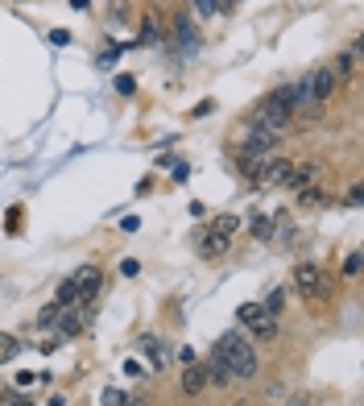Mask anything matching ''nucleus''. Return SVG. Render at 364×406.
Returning a JSON list of instances; mask_svg holds the SVG:
<instances>
[{
    "label": "nucleus",
    "instance_id": "f257e3e1",
    "mask_svg": "<svg viewBox=\"0 0 364 406\" xmlns=\"http://www.w3.org/2000/svg\"><path fill=\"white\" fill-rule=\"evenodd\" d=\"M215 353L224 357V365H228V373H232V382L240 378V382H253L257 378V353L249 349V340L245 336H236V332H224L220 340H215Z\"/></svg>",
    "mask_w": 364,
    "mask_h": 406
},
{
    "label": "nucleus",
    "instance_id": "f03ea898",
    "mask_svg": "<svg viewBox=\"0 0 364 406\" xmlns=\"http://www.w3.org/2000/svg\"><path fill=\"white\" fill-rule=\"evenodd\" d=\"M290 116H294V95H290V87H278L269 100H261V104L253 108V124L265 129V133H282V129L290 124Z\"/></svg>",
    "mask_w": 364,
    "mask_h": 406
},
{
    "label": "nucleus",
    "instance_id": "7ed1b4c3",
    "mask_svg": "<svg viewBox=\"0 0 364 406\" xmlns=\"http://www.w3.org/2000/svg\"><path fill=\"white\" fill-rule=\"evenodd\" d=\"M278 133H265V129H253L249 137H245V145H240V158H253V162H269L274 158V149H278Z\"/></svg>",
    "mask_w": 364,
    "mask_h": 406
},
{
    "label": "nucleus",
    "instance_id": "20e7f679",
    "mask_svg": "<svg viewBox=\"0 0 364 406\" xmlns=\"http://www.w3.org/2000/svg\"><path fill=\"white\" fill-rule=\"evenodd\" d=\"M294 286L307 295V299H319V295H327V282H323V270L319 266H311V261H303L298 270H294Z\"/></svg>",
    "mask_w": 364,
    "mask_h": 406
},
{
    "label": "nucleus",
    "instance_id": "39448f33",
    "mask_svg": "<svg viewBox=\"0 0 364 406\" xmlns=\"http://www.w3.org/2000/svg\"><path fill=\"white\" fill-rule=\"evenodd\" d=\"M70 282L79 286V299L91 303V299H99V290H104V270H99V266H79Z\"/></svg>",
    "mask_w": 364,
    "mask_h": 406
},
{
    "label": "nucleus",
    "instance_id": "423d86ee",
    "mask_svg": "<svg viewBox=\"0 0 364 406\" xmlns=\"http://www.w3.org/2000/svg\"><path fill=\"white\" fill-rule=\"evenodd\" d=\"M332 91H336V71H332V66L311 71V108L327 104V100H332Z\"/></svg>",
    "mask_w": 364,
    "mask_h": 406
},
{
    "label": "nucleus",
    "instance_id": "0eeeda50",
    "mask_svg": "<svg viewBox=\"0 0 364 406\" xmlns=\"http://www.w3.org/2000/svg\"><path fill=\"white\" fill-rule=\"evenodd\" d=\"M87 320H91V307H62L58 311V320H54V328H58V336H79L83 328H87Z\"/></svg>",
    "mask_w": 364,
    "mask_h": 406
},
{
    "label": "nucleus",
    "instance_id": "6e6552de",
    "mask_svg": "<svg viewBox=\"0 0 364 406\" xmlns=\"http://www.w3.org/2000/svg\"><path fill=\"white\" fill-rule=\"evenodd\" d=\"M290 170H294V162L269 158V162L261 166V183H265V187H286V183H290Z\"/></svg>",
    "mask_w": 364,
    "mask_h": 406
},
{
    "label": "nucleus",
    "instance_id": "1a4fd4ad",
    "mask_svg": "<svg viewBox=\"0 0 364 406\" xmlns=\"http://www.w3.org/2000/svg\"><path fill=\"white\" fill-rule=\"evenodd\" d=\"M319 178H323V166H319V162H298V166L290 170V183H286V187L307 191V187H315Z\"/></svg>",
    "mask_w": 364,
    "mask_h": 406
},
{
    "label": "nucleus",
    "instance_id": "9d476101",
    "mask_svg": "<svg viewBox=\"0 0 364 406\" xmlns=\"http://www.w3.org/2000/svg\"><path fill=\"white\" fill-rule=\"evenodd\" d=\"M203 386H207V369L191 361V369H182V394H186V398H199Z\"/></svg>",
    "mask_w": 364,
    "mask_h": 406
},
{
    "label": "nucleus",
    "instance_id": "9b49d317",
    "mask_svg": "<svg viewBox=\"0 0 364 406\" xmlns=\"http://www.w3.org/2000/svg\"><path fill=\"white\" fill-rule=\"evenodd\" d=\"M207 382H215V386H232V373H228V365H224V357L211 349V357H207Z\"/></svg>",
    "mask_w": 364,
    "mask_h": 406
},
{
    "label": "nucleus",
    "instance_id": "f8f14e48",
    "mask_svg": "<svg viewBox=\"0 0 364 406\" xmlns=\"http://www.w3.org/2000/svg\"><path fill=\"white\" fill-rule=\"evenodd\" d=\"M249 332H253L257 340H274V336H278V315H265V311H261V315L249 324Z\"/></svg>",
    "mask_w": 364,
    "mask_h": 406
},
{
    "label": "nucleus",
    "instance_id": "ddd939ff",
    "mask_svg": "<svg viewBox=\"0 0 364 406\" xmlns=\"http://www.w3.org/2000/svg\"><path fill=\"white\" fill-rule=\"evenodd\" d=\"M137 41H141V46H157V41H162V25H157L153 12L141 17V37H137Z\"/></svg>",
    "mask_w": 364,
    "mask_h": 406
},
{
    "label": "nucleus",
    "instance_id": "4468645a",
    "mask_svg": "<svg viewBox=\"0 0 364 406\" xmlns=\"http://www.w3.org/2000/svg\"><path fill=\"white\" fill-rule=\"evenodd\" d=\"M174 37H178V46H182V50H195V46H199L195 25H191L186 17H174Z\"/></svg>",
    "mask_w": 364,
    "mask_h": 406
},
{
    "label": "nucleus",
    "instance_id": "2eb2a0df",
    "mask_svg": "<svg viewBox=\"0 0 364 406\" xmlns=\"http://www.w3.org/2000/svg\"><path fill=\"white\" fill-rule=\"evenodd\" d=\"M199 253H203V257H220V253H228V237H220V232H203Z\"/></svg>",
    "mask_w": 364,
    "mask_h": 406
},
{
    "label": "nucleus",
    "instance_id": "dca6fc26",
    "mask_svg": "<svg viewBox=\"0 0 364 406\" xmlns=\"http://www.w3.org/2000/svg\"><path fill=\"white\" fill-rule=\"evenodd\" d=\"M54 303H58V307H79V303H83V299H79V286L66 278V282L58 286V299H54Z\"/></svg>",
    "mask_w": 364,
    "mask_h": 406
},
{
    "label": "nucleus",
    "instance_id": "f3484780",
    "mask_svg": "<svg viewBox=\"0 0 364 406\" xmlns=\"http://www.w3.org/2000/svg\"><path fill=\"white\" fill-rule=\"evenodd\" d=\"M298 203H303V207H323L327 195H323L319 187H307V191H298Z\"/></svg>",
    "mask_w": 364,
    "mask_h": 406
},
{
    "label": "nucleus",
    "instance_id": "a211bd4d",
    "mask_svg": "<svg viewBox=\"0 0 364 406\" xmlns=\"http://www.w3.org/2000/svg\"><path fill=\"white\" fill-rule=\"evenodd\" d=\"M282 307H286V290H269V295H265V303H261V311H265V315H278Z\"/></svg>",
    "mask_w": 364,
    "mask_h": 406
},
{
    "label": "nucleus",
    "instance_id": "6ab92c4d",
    "mask_svg": "<svg viewBox=\"0 0 364 406\" xmlns=\"http://www.w3.org/2000/svg\"><path fill=\"white\" fill-rule=\"evenodd\" d=\"M17 353H21V340H17V336H0V365L12 361Z\"/></svg>",
    "mask_w": 364,
    "mask_h": 406
},
{
    "label": "nucleus",
    "instance_id": "aec40b11",
    "mask_svg": "<svg viewBox=\"0 0 364 406\" xmlns=\"http://www.w3.org/2000/svg\"><path fill=\"white\" fill-rule=\"evenodd\" d=\"M356 58H361V41H356L348 54H340V71H344V75H352V71H356Z\"/></svg>",
    "mask_w": 364,
    "mask_h": 406
},
{
    "label": "nucleus",
    "instance_id": "412c9836",
    "mask_svg": "<svg viewBox=\"0 0 364 406\" xmlns=\"http://www.w3.org/2000/svg\"><path fill=\"white\" fill-rule=\"evenodd\" d=\"M236 228H240V220H236V216H220V220H215V228H211V232H220V237H232V232H236Z\"/></svg>",
    "mask_w": 364,
    "mask_h": 406
},
{
    "label": "nucleus",
    "instance_id": "4be33fe9",
    "mask_svg": "<svg viewBox=\"0 0 364 406\" xmlns=\"http://www.w3.org/2000/svg\"><path fill=\"white\" fill-rule=\"evenodd\" d=\"M141 344H145V349H149V357H153V365H166V357H170V353H166V349H162V344H157V340H153V336H145V340H141Z\"/></svg>",
    "mask_w": 364,
    "mask_h": 406
},
{
    "label": "nucleus",
    "instance_id": "5701e85b",
    "mask_svg": "<svg viewBox=\"0 0 364 406\" xmlns=\"http://www.w3.org/2000/svg\"><path fill=\"white\" fill-rule=\"evenodd\" d=\"M257 315H261V303H245V307H240V311H236V320H240V324H245V328H249V324H253V320H257Z\"/></svg>",
    "mask_w": 364,
    "mask_h": 406
},
{
    "label": "nucleus",
    "instance_id": "b1692460",
    "mask_svg": "<svg viewBox=\"0 0 364 406\" xmlns=\"http://www.w3.org/2000/svg\"><path fill=\"white\" fill-rule=\"evenodd\" d=\"M215 12H220V0H195V17L207 21V17H215Z\"/></svg>",
    "mask_w": 364,
    "mask_h": 406
},
{
    "label": "nucleus",
    "instance_id": "393cba45",
    "mask_svg": "<svg viewBox=\"0 0 364 406\" xmlns=\"http://www.w3.org/2000/svg\"><path fill=\"white\" fill-rule=\"evenodd\" d=\"M269 224H274L269 216H253V237H261V241H265V237H269Z\"/></svg>",
    "mask_w": 364,
    "mask_h": 406
},
{
    "label": "nucleus",
    "instance_id": "a878e982",
    "mask_svg": "<svg viewBox=\"0 0 364 406\" xmlns=\"http://www.w3.org/2000/svg\"><path fill=\"white\" fill-rule=\"evenodd\" d=\"M58 311H62L58 303H50V307H41V311H37V324H46V328H50V324L58 320Z\"/></svg>",
    "mask_w": 364,
    "mask_h": 406
},
{
    "label": "nucleus",
    "instance_id": "bb28decb",
    "mask_svg": "<svg viewBox=\"0 0 364 406\" xmlns=\"http://www.w3.org/2000/svg\"><path fill=\"white\" fill-rule=\"evenodd\" d=\"M124 373H128V378H145L149 369H145V365H141L137 357H128V361H124Z\"/></svg>",
    "mask_w": 364,
    "mask_h": 406
},
{
    "label": "nucleus",
    "instance_id": "cd10ccee",
    "mask_svg": "<svg viewBox=\"0 0 364 406\" xmlns=\"http://www.w3.org/2000/svg\"><path fill=\"white\" fill-rule=\"evenodd\" d=\"M99 403H104V406H124L128 398H124L120 390H104V398H99Z\"/></svg>",
    "mask_w": 364,
    "mask_h": 406
},
{
    "label": "nucleus",
    "instance_id": "c85d7f7f",
    "mask_svg": "<svg viewBox=\"0 0 364 406\" xmlns=\"http://www.w3.org/2000/svg\"><path fill=\"white\" fill-rule=\"evenodd\" d=\"M344 274L352 278V274H361V253H348V261H344Z\"/></svg>",
    "mask_w": 364,
    "mask_h": 406
},
{
    "label": "nucleus",
    "instance_id": "c756f323",
    "mask_svg": "<svg viewBox=\"0 0 364 406\" xmlns=\"http://www.w3.org/2000/svg\"><path fill=\"white\" fill-rule=\"evenodd\" d=\"M133 87H137V83H133L128 75H120V79H116V91H120V95H133Z\"/></svg>",
    "mask_w": 364,
    "mask_h": 406
},
{
    "label": "nucleus",
    "instance_id": "7c9ffc66",
    "mask_svg": "<svg viewBox=\"0 0 364 406\" xmlns=\"http://www.w3.org/2000/svg\"><path fill=\"white\" fill-rule=\"evenodd\" d=\"M120 274H124V278H137V274H141V266H137V261H133V257H128V261H124V266H120Z\"/></svg>",
    "mask_w": 364,
    "mask_h": 406
},
{
    "label": "nucleus",
    "instance_id": "2f4dec72",
    "mask_svg": "<svg viewBox=\"0 0 364 406\" xmlns=\"http://www.w3.org/2000/svg\"><path fill=\"white\" fill-rule=\"evenodd\" d=\"M112 17H116V21H124V17H128V8H124V0H112Z\"/></svg>",
    "mask_w": 364,
    "mask_h": 406
},
{
    "label": "nucleus",
    "instance_id": "473e14b6",
    "mask_svg": "<svg viewBox=\"0 0 364 406\" xmlns=\"http://www.w3.org/2000/svg\"><path fill=\"white\" fill-rule=\"evenodd\" d=\"M50 41H54V46H66V41H70V33H66V29H54V33H50Z\"/></svg>",
    "mask_w": 364,
    "mask_h": 406
},
{
    "label": "nucleus",
    "instance_id": "72a5a7b5",
    "mask_svg": "<svg viewBox=\"0 0 364 406\" xmlns=\"http://www.w3.org/2000/svg\"><path fill=\"white\" fill-rule=\"evenodd\" d=\"M120 228H124V232H137V228H141V220H137V216H124V220H120Z\"/></svg>",
    "mask_w": 364,
    "mask_h": 406
},
{
    "label": "nucleus",
    "instance_id": "f704fd0d",
    "mask_svg": "<svg viewBox=\"0 0 364 406\" xmlns=\"http://www.w3.org/2000/svg\"><path fill=\"white\" fill-rule=\"evenodd\" d=\"M286 406H307V394H294V398H290Z\"/></svg>",
    "mask_w": 364,
    "mask_h": 406
},
{
    "label": "nucleus",
    "instance_id": "c9c22d12",
    "mask_svg": "<svg viewBox=\"0 0 364 406\" xmlns=\"http://www.w3.org/2000/svg\"><path fill=\"white\" fill-rule=\"evenodd\" d=\"M8 406H33L29 398H8Z\"/></svg>",
    "mask_w": 364,
    "mask_h": 406
},
{
    "label": "nucleus",
    "instance_id": "e433bc0d",
    "mask_svg": "<svg viewBox=\"0 0 364 406\" xmlns=\"http://www.w3.org/2000/svg\"><path fill=\"white\" fill-rule=\"evenodd\" d=\"M133 406H137V403H133Z\"/></svg>",
    "mask_w": 364,
    "mask_h": 406
}]
</instances>
